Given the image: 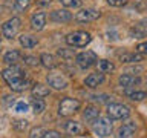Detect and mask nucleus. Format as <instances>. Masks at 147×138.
<instances>
[{"mask_svg":"<svg viewBox=\"0 0 147 138\" xmlns=\"http://www.w3.org/2000/svg\"><path fill=\"white\" fill-rule=\"evenodd\" d=\"M51 20L57 23H67L72 20V14L67 9H57V11L51 12Z\"/></svg>","mask_w":147,"mask_h":138,"instance_id":"nucleus-10","label":"nucleus"},{"mask_svg":"<svg viewBox=\"0 0 147 138\" xmlns=\"http://www.w3.org/2000/svg\"><path fill=\"white\" fill-rule=\"evenodd\" d=\"M81 108V103L77 98H71V97H64L58 104V114L61 117H71L75 112H78Z\"/></svg>","mask_w":147,"mask_h":138,"instance_id":"nucleus-3","label":"nucleus"},{"mask_svg":"<svg viewBox=\"0 0 147 138\" xmlns=\"http://www.w3.org/2000/svg\"><path fill=\"white\" fill-rule=\"evenodd\" d=\"M96 68L101 74H107V72H113L115 71V64L109 60H98L96 62Z\"/></svg>","mask_w":147,"mask_h":138,"instance_id":"nucleus-20","label":"nucleus"},{"mask_svg":"<svg viewBox=\"0 0 147 138\" xmlns=\"http://www.w3.org/2000/svg\"><path fill=\"white\" fill-rule=\"evenodd\" d=\"M58 2L66 8H80L81 6V0H58Z\"/></svg>","mask_w":147,"mask_h":138,"instance_id":"nucleus-25","label":"nucleus"},{"mask_svg":"<svg viewBox=\"0 0 147 138\" xmlns=\"http://www.w3.org/2000/svg\"><path fill=\"white\" fill-rule=\"evenodd\" d=\"M100 16H101L100 11H96V9H89V8H86V9H80V11L75 14V20L80 22V23H89V22L96 20V18H98Z\"/></svg>","mask_w":147,"mask_h":138,"instance_id":"nucleus-9","label":"nucleus"},{"mask_svg":"<svg viewBox=\"0 0 147 138\" xmlns=\"http://www.w3.org/2000/svg\"><path fill=\"white\" fill-rule=\"evenodd\" d=\"M118 81H119V85H121L123 87H133V86L140 85V83H141V78L133 77V75H130V74H124V75L119 77Z\"/></svg>","mask_w":147,"mask_h":138,"instance_id":"nucleus-15","label":"nucleus"},{"mask_svg":"<svg viewBox=\"0 0 147 138\" xmlns=\"http://www.w3.org/2000/svg\"><path fill=\"white\" fill-rule=\"evenodd\" d=\"M94 131L98 137L104 138L110 135V132H112V118L109 117H98V120H95L94 123Z\"/></svg>","mask_w":147,"mask_h":138,"instance_id":"nucleus-4","label":"nucleus"},{"mask_svg":"<svg viewBox=\"0 0 147 138\" xmlns=\"http://www.w3.org/2000/svg\"><path fill=\"white\" fill-rule=\"evenodd\" d=\"M92 41V35L86 31H75L66 35V43L74 48H84Z\"/></svg>","mask_w":147,"mask_h":138,"instance_id":"nucleus-2","label":"nucleus"},{"mask_svg":"<svg viewBox=\"0 0 147 138\" xmlns=\"http://www.w3.org/2000/svg\"><path fill=\"white\" fill-rule=\"evenodd\" d=\"M20 52H18L17 49H11V51H8L6 54L3 55V62L6 63V64H17L18 63V60H20Z\"/></svg>","mask_w":147,"mask_h":138,"instance_id":"nucleus-19","label":"nucleus"},{"mask_svg":"<svg viewBox=\"0 0 147 138\" xmlns=\"http://www.w3.org/2000/svg\"><path fill=\"white\" fill-rule=\"evenodd\" d=\"M104 81V74H98V72H94V74H89V75L86 77V80H84V85L87 87H98L101 83Z\"/></svg>","mask_w":147,"mask_h":138,"instance_id":"nucleus-13","label":"nucleus"},{"mask_svg":"<svg viewBox=\"0 0 147 138\" xmlns=\"http://www.w3.org/2000/svg\"><path fill=\"white\" fill-rule=\"evenodd\" d=\"M136 49H138V52L142 54V55H147V41H144V43H140L136 46Z\"/></svg>","mask_w":147,"mask_h":138,"instance_id":"nucleus-35","label":"nucleus"},{"mask_svg":"<svg viewBox=\"0 0 147 138\" xmlns=\"http://www.w3.org/2000/svg\"><path fill=\"white\" fill-rule=\"evenodd\" d=\"M64 129H66V132L69 135H83L84 133V126H83L81 123L78 121H67L64 124Z\"/></svg>","mask_w":147,"mask_h":138,"instance_id":"nucleus-14","label":"nucleus"},{"mask_svg":"<svg viewBox=\"0 0 147 138\" xmlns=\"http://www.w3.org/2000/svg\"><path fill=\"white\" fill-rule=\"evenodd\" d=\"M20 26H22L20 18H17V17L9 18L8 22H5L2 25V34H3V37H6V39H14V37L18 34V31H20Z\"/></svg>","mask_w":147,"mask_h":138,"instance_id":"nucleus-6","label":"nucleus"},{"mask_svg":"<svg viewBox=\"0 0 147 138\" xmlns=\"http://www.w3.org/2000/svg\"><path fill=\"white\" fill-rule=\"evenodd\" d=\"M2 75L5 78V81L8 83V86L16 92H22V91L28 89V86H29V80L25 78L23 69L18 68L17 64H12V66L6 68Z\"/></svg>","mask_w":147,"mask_h":138,"instance_id":"nucleus-1","label":"nucleus"},{"mask_svg":"<svg viewBox=\"0 0 147 138\" xmlns=\"http://www.w3.org/2000/svg\"><path fill=\"white\" fill-rule=\"evenodd\" d=\"M136 131V124L133 121H127L126 124H123L118 131V137L117 138H133Z\"/></svg>","mask_w":147,"mask_h":138,"instance_id":"nucleus-11","label":"nucleus"},{"mask_svg":"<svg viewBox=\"0 0 147 138\" xmlns=\"http://www.w3.org/2000/svg\"><path fill=\"white\" fill-rule=\"evenodd\" d=\"M45 129L43 127H34V129H32V131H31V133H29V138H43V135H45Z\"/></svg>","mask_w":147,"mask_h":138,"instance_id":"nucleus-27","label":"nucleus"},{"mask_svg":"<svg viewBox=\"0 0 147 138\" xmlns=\"http://www.w3.org/2000/svg\"><path fill=\"white\" fill-rule=\"evenodd\" d=\"M98 117H100V109L95 108V106H87L83 112V118L87 123H94L95 120H98Z\"/></svg>","mask_w":147,"mask_h":138,"instance_id":"nucleus-17","label":"nucleus"},{"mask_svg":"<svg viewBox=\"0 0 147 138\" xmlns=\"http://www.w3.org/2000/svg\"><path fill=\"white\" fill-rule=\"evenodd\" d=\"M132 34H133V37H135V39H142V37L146 35V31L144 29H140V25L138 26H135L132 29Z\"/></svg>","mask_w":147,"mask_h":138,"instance_id":"nucleus-31","label":"nucleus"},{"mask_svg":"<svg viewBox=\"0 0 147 138\" xmlns=\"http://www.w3.org/2000/svg\"><path fill=\"white\" fill-rule=\"evenodd\" d=\"M75 62L80 68L83 69H87L90 66H94V64H96V62H98V57H96L95 52H92V51H86V52H81L78 54L75 57Z\"/></svg>","mask_w":147,"mask_h":138,"instance_id":"nucleus-8","label":"nucleus"},{"mask_svg":"<svg viewBox=\"0 0 147 138\" xmlns=\"http://www.w3.org/2000/svg\"><path fill=\"white\" fill-rule=\"evenodd\" d=\"M14 127H16L17 131H25L28 127V121L26 120H16V121H14Z\"/></svg>","mask_w":147,"mask_h":138,"instance_id":"nucleus-30","label":"nucleus"},{"mask_svg":"<svg viewBox=\"0 0 147 138\" xmlns=\"http://www.w3.org/2000/svg\"><path fill=\"white\" fill-rule=\"evenodd\" d=\"M46 25V14L45 12H35L31 16V26L35 31H41Z\"/></svg>","mask_w":147,"mask_h":138,"instance_id":"nucleus-12","label":"nucleus"},{"mask_svg":"<svg viewBox=\"0 0 147 138\" xmlns=\"http://www.w3.org/2000/svg\"><path fill=\"white\" fill-rule=\"evenodd\" d=\"M0 41H2V37H0Z\"/></svg>","mask_w":147,"mask_h":138,"instance_id":"nucleus-37","label":"nucleus"},{"mask_svg":"<svg viewBox=\"0 0 147 138\" xmlns=\"http://www.w3.org/2000/svg\"><path fill=\"white\" fill-rule=\"evenodd\" d=\"M46 80H48L49 86L52 87V89H57V91L66 89V87L69 86V80L63 75V74H60V72H51V74H48Z\"/></svg>","mask_w":147,"mask_h":138,"instance_id":"nucleus-7","label":"nucleus"},{"mask_svg":"<svg viewBox=\"0 0 147 138\" xmlns=\"http://www.w3.org/2000/svg\"><path fill=\"white\" fill-rule=\"evenodd\" d=\"M45 108H46V104L41 98H35L34 101H32V109H34L35 114H41L45 110Z\"/></svg>","mask_w":147,"mask_h":138,"instance_id":"nucleus-24","label":"nucleus"},{"mask_svg":"<svg viewBox=\"0 0 147 138\" xmlns=\"http://www.w3.org/2000/svg\"><path fill=\"white\" fill-rule=\"evenodd\" d=\"M35 2L38 3V5H41V6H48V5H51L52 0H35Z\"/></svg>","mask_w":147,"mask_h":138,"instance_id":"nucleus-36","label":"nucleus"},{"mask_svg":"<svg viewBox=\"0 0 147 138\" xmlns=\"http://www.w3.org/2000/svg\"><path fill=\"white\" fill-rule=\"evenodd\" d=\"M107 3L110 6H115V8H121L127 3V0H107Z\"/></svg>","mask_w":147,"mask_h":138,"instance_id":"nucleus-32","label":"nucleus"},{"mask_svg":"<svg viewBox=\"0 0 147 138\" xmlns=\"http://www.w3.org/2000/svg\"><path fill=\"white\" fill-rule=\"evenodd\" d=\"M25 63L29 64V66H37V64L40 63V58L34 57V55H26V57H25Z\"/></svg>","mask_w":147,"mask_h":138,"instance_id":"nucleus-29","label":"nucleus"},{"mask_svg":"<svg viewBox=\"0 0 147 138\" xmlns=\"http://www.w3.org/2000/svg\"><path fill=\"white\" fill-rule=\"evenodd\" d=\"M49 92H51L49 87L41 85V83H37V85H34L32 89H31V94H32L34 98H45V97L49 95Z\"/></svg>","mask_w":147,"mask_h":138,"instance_id":"nucleus-16","label":"nucleus"},{"mask_svg":"<svg viewBox=\"0 0 147 138\" xmlns=\"http://www.w3.org/2000/svg\"><path fill=\"white\" fill-rule=\"evenodd\" d=\"M126 95L132 101H142L144 98H147V92L144 91H126Z\"/></svg>","mask_w":147,"mask_h":138,"instance_id":"nucleus-23","label":"nucleus"},{"mask_svg":"<svg viewBox=\"0 0 147 138\" xmlns=\"http://www.w3.org/2000/svg\"><path fill=\"white\" fill-rule=\"evenodd\" d=\"M43 138H61V135H60L57 131H46Z\"/></svg>","mask_w":147,"mask_h":138,"instance_id":"nucleus-34","label":"nucleus"},{"mask_svg":"<svg viewBox=\"0 0 147 138\" xmlns=\"http://www.w3.org/2000/svg\"><path fill=\"white\" fill-rule=\"evenodd\" d=\"M40 63L48 69H52V68L57 66V60H55V57L51 54H41L40 55Z\"/></svg>","mask_w":147,"mask_h":138,"instance_id":"nucleus-22","label":"nucleus"},{"mask_svg":"<svg viewBox=\"0 0 147 138\" xmlns=\"http://www.w3.org/2000/svg\"><path fill=\"white\" fill-rule=\"evenodd\" d=\"M31 5V0H16V9L17 11H26Z\"/></svg>","mask_w":147,"mask_h":138,"instance_id":"nucleus-26","label":"nucleus"},{"mask_svg":"<svg viewBox=\"0 0 147 138\" xmlns=\"http://www.w3.org/2000/svg\"><path fill=\"white\" fill-rule=\"evenodd\" d=\"M16 110L17 112H28V104L25 103V101H18V103L16 104Z\"/></svg>","mask_w":147,"mask_h":138,"instance_id":"nucleus-33","label":"nucleus"},{"mask_svg":"<svg viewBox=\"0 0 147 138\" xmlns=\"http://www.w3.org/2000/svg\"><path fill=\"white\" fill-rule=\"evenodd\" d=\"M58 55H60L61 58H64L66 62H69V60L74 58V52H71L69 49H60V51H58Z\"/></svg>","mask_w":147,"mask_h":138,"instance_id":"nucleus-28","label":"nucleus"},{"mask_svg":"<svg viewBox=\"0 0 147 138\" xmlns=\"http://www.w3.org/2000/svg\"><path fill=\"white\" fill-rule=\"evenodd\" d=\"M20 45L26 49H31V48H34V46H37V39L29 35V34H22L20 35Z\"/></svg>","mask_w":147,"mask_h":138,"instance_id":"nucleus-21","label":"nucleus"},{"mask_svg":"<svg viewBox=\"0 0 147 138\" xmlns=\"http://www.w3.org/2000/svg\"><path fill=\"white\" fill-rule=\"evenodd\" d=\"M142 54L140 52H127V54H123L119 60H121V63H140L142 62Z\"/></svg>","mask_w":147,"mask_h":138,"instance_id":"nucleus-18","label":"nucleus"},{"mask_svg":"<svg viewBox=\"0 0 147 138\" xmlns=\"http://www.w3.org/2000/svg\"><path fill=\"white\" fill-rule=\"evenodd\" d=\"M107 115L112 120H124L130 115V109L126 104L121 103H112L107 106Z\"/></svg>","mask_w":147,"mask_h":138,"instance_id":"nucleus-5","label":"nucleus"}]
</instances>
